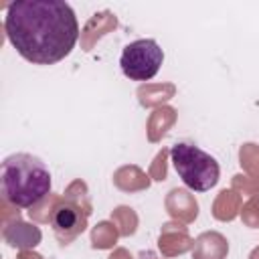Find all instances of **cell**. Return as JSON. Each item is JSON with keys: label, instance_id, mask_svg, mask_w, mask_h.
<instances>
[{"label": "cell", "instance_id": "6da1fadb", "mask_svg": "<svg viewBox=\"0 0 259 259\" xmlns=\"http://www.w3.org/2000/svg\"><path fill=\"white\" fill-rule=\"evenodd\" d=\"M4 30L16 53L34 65L63 61L79 38V22L63 0H18L8 4Z\"/></svg>", "mask_w": 259, "mask_h": 259}, {"label": "cell", "instance_id": "7a4b0ae2", "mask_svg": "<svg viewBox=\"0 0 259 259\" xmlns=\"http://www.w3.org/2000/svg\"><path fill=\"white\" fill-rule=\"evenodd\" d=\"M51 190V172L45 162L30 154H12L2 162V192L8 202L30 208Z\"/></svg>", "mask_w": 259, "mask_h": 259}, {"label": "cell", "instance_id": "3957f363", "mask_svg": "<svg viewBox=\"0 0 259 259\" xmlns=\"http://www.w3.org/2000/svg\"><path fill=\"white\" fill-rule=\"evenodd\" d=\"M170 156L174 170L190 190L206 192L219 182L221 176L219 162L198 146L188 142H178L172 146Z\"/></svg>", "mask_w": 259, "mask_h": 259}, {"label": "cell", "instance_id": "277c9868", "mask_svg": "<svg viewBox=\"0 0 259 259\" xmlns=\"http://www.w3.org/2000/svg\"><path fill=\"white\" fill-rule=\"evenodd\" d=\"M164 61V51L154 38H138L123 47L119 57L121 73L132 81H150Z\"/></svg>", "mask_w": 259, "mask_h": 259}, {"label": "cell", "instance_id": "5b68a950", "mask_svg": "<svg viewBox=\"0 0 259 259\" xmlns=\"http://www.w3.org/2000/svg\"><path fill=\"white\" fill-rule=\"evenodd\" d=\"M53 223H55V229L57 231L71 229L77 223V214H75V210L71 206H59L57 212H55V217H53Z\"/></svg>", "mask_w": 259, "mask_h": 259}]
</instances>
